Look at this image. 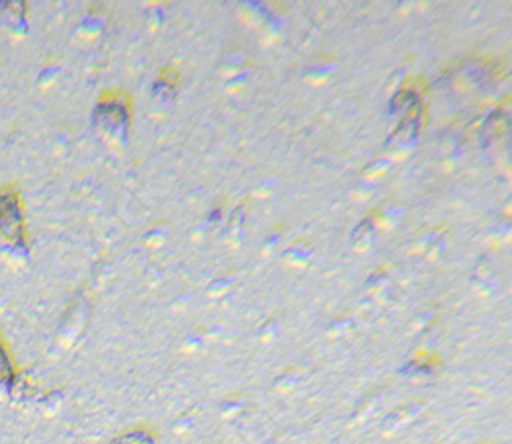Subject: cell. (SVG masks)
<instances>
[{"label":"cell","instance_id":"cell-1","mask_svg":"<svg viewBox=\"0 0 512 444\" xmlns=\"http://www.w3.org/2000/svg\"><path fill=\"white\" fill-rule=\"evenodd\" d=\"M29 256L27 209L15 185L0 187V258L7 264L23 262Z\"/></svg>","mask_w":512,"mask_h":444},{"label":"cell","instance_id":"cell-2","mask_svg":"<svg viewBox=\"0 0 512 444\" xmlns=\"http://www.w3.org/2000/svg\"><path fill=\"white\" fill-rule=\"evenodd\" d=\"M19 379V369L13 359V354L9 350V344L3 336V330H0V404H5L11 399L13 389Z\"/></svg>","mask_w":512,"mask_h":444}]
</instances>
